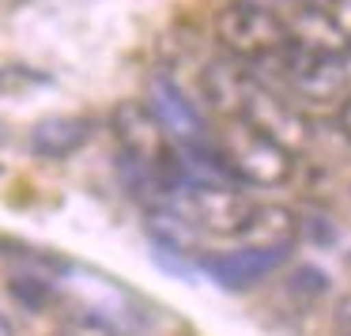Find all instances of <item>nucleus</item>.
I'll list each match as a JSON object with an SVG mask.
<instances>
[{
  "label": "nucleus",
  "instance_id": "f257e3e1",
  "mask_svg": "<svg viewBox=\"0 0 351 336\" xmlns=\"http://www.w3.org/2000/svg\"><path fill=\"white\" fill-rule=\"evenodd\" d=\"M265 69L276 72L283 84V99L295 106H313V110H332L348 99V57L306 49L298 42H287Z\"/></svg>",
  "mask_w": 351,
  "mask_h": 336
},
{
  "label": "nucleus",
  "instance_id": "f03ea898",
  "mask_svg": "<svg viewBox=\"0 0 351 336\" xmlns=\"http://www.w3.org/2000/svg\"><path fill=\"white\" fill-rule=\"evenodd\" d=\"M257 200L234 182H178L162 197V212L178 215L193 235L234 238Z\"/></svg>",
  "mask_w": 351,
  "mask_h": 336
},
{
  "label": "nucleus",
  "instance_id": "7ed1b4c3",
  "mask_svg": "<svg viewBox=\"0 0 351 336\" xmlns=\"http://www.w3.org/2000/svg\"><path fill=\"white\" fill-rule=\"evenodd\" d=\"M215 42L230 61L242 64H268L291 42L287 19H280L272 8L257 0H230L215 12Z\"/></svg>",
  "mask_w": 351,
  "mask_h": 336
},
{
  "label": "nucleus",
  "instance_id": "20e7f679",
  "mask_svg": "<svg viewBox=\"0 0 351 336\" xmlns=\"http://www.w3.org/2000/svg\"><path fill=\"white\" fill-rule=\"evenodd\" d=\"M219 159L227 163L230 178L242 185H261V189H280L295 178V155L280 147L276 140L261 136L245 121H227L219 144Z\"/></svg>",
  "mask_w": 351,
  "mask_h": 336
},
{
  "label": "nucleus",
  "instance_id": "39448f33",
  "mask_svg": "<svg viewBox=\"0 0 351 336\" xmlns=\"http://www.w3.org/2000/svg\"><path fill=\"white\" fill-rule=\"evenodd\" d=\"M110 125H114V136L121 144V155L129 167L159 174L170 185L182 182V174H178V147L170 144V136L155 121L147 102H121L114 110V117H110Z\"/></svg>",
  "mask_w": 351,
  "mask_h": 336
},
{
  "label": "nucleus",
  "instance_id": "423d86ee",
  "mask_svg": "<svg viewBox=\"0 0 351 336\" xmlns=\"http://www.w3.org/2000/svg\"><path fill=\"white\" fill-rule=\"evenodd\" d=\"M234 121H245L250 129H257L261 136H268L280 147H287L291 155H298L306 147V140H310V125L302 121L298 106L287 102L280 91H272L268 84H261V80L250 91V99H245L242 114H238Z\"/></svg>",
  "mask_w": 351,
  "mask_h": 336
},
{
  "label": "nucleus",
  "instance_id": "0eeeda50",
  "mask_svg": "<svg viewBox=\"0 0 351 336\" xmlns=\"http://www.w3.org/2000/svg\"><path fill=\"white\" fill-rule=\"evenodd\" d=\"M147 110L155 114V121L162 125V132L170 136L174 147H204V144H212V136H208L197 106H193V102L178 91L174 80L162 76V72L152 76V84H147Z\"/></svg>",
  "mask_w": 351,
  "mask_h": 336
},
{
  "label": "nucleus",
  "instance_id": "6e6552de",
  "mask_svg": "<svg viewBox=\"0 0 351 336\" xmlns=\"http://www.w3.org/2000/svg\"><path fill=\"white\" fill-rule=\"evenodd\" d=\"M298 215L283 204H253L250 219L242 223L230 242L234 250H268V253H291L298 242Z\"/></svg>",
  "mask_w": 351,
  "mask_h": 336
},
{
  "label": "nucleus",
  "instance_id": "1a4fd4ad",
  "mask_svg": "<svg viewBox=\"0 0 351 336\" xmlns=\"http://www.w3.org/2000/svg\"><path fill=\"white\" fill-rule=\"evenodd\" d=\"M257 80H261V76L250 69V64L230 61V57H219V61H212V64L204 69L200 87H204L208 106H212L215 114L223 117V121H234V117L242 114L250 91L257 87Z\"/></svg>",
  "mask_w": 351,
  "mask_h": 336
},
{
  "label": "nucleus",
  "instance_id": "9d476101",
  "mask_svg": "<svg viewBox=\"0 0 351 336\" xmlns=\"http://www.w3.org/2000/svg\"><path fill=\"white\" fill-rule=\"evenodd\" d=\"M291 253H268V250H234L230 245L227 253H208L200 257V265L223 283V287H250V283H261L268 272L287 261Z\"/></svg>",
  "mask_w": 351,
  "mask_h": 336
},
{
  "label": "nucleus",
  "instance_id": "9b49d317",
  "mask_svg": "<svg viewBox=\"0 0 351 336\" xmlns=\"http://www.w3.org/2000/svg\"><path fill=\"white\" fill-rule=\"evenodd\" d=\"M287 31H291V42H298L306 49H321V53H336V57L351 53V34L336 23L332 12H325L313 0H302V8L295 12Z\"/></svg>",
  "mask_w": 351,
  "mask_h": 336
},
{
  "label": "nucleus",
  "instance_id": "f8f14e48",
  "mask_svg": "<svg viewBox=\"0 0 351 336\" xmlns=\"http://www.w3.org/2000/svg\"><path fill=\"white\" fill-rule=\"evenodd\" d=\"M91 136V121L87 117H46L34 125L31 132V152L42 159H64V155L80 152Z\"/></svg>",
  "mask_w": 351,
  "mask_h": 336
},
{
  "label": "nucleus",
  "instance_id": "ddd939ff",
  "mask_svg": "<svg viewBox=\"0 0 351 336\" xmlns=\"http://www.w3.org/2000/svg\"><path fill=\"white\" fill-rule=\"evenodd\" d=\"M57 336H121V333L102 325V321H95V317H87V313H72V317L57 328Z\"/></svg>",
  "mask_w": 351,
  "mask_h": 336
},
{
  "label": "nucleus",
  "instance_id": "4468645a",
  "mask_svg": "<svg viewBox=\"0 0 351 336\" xmlns=\"http://www.w3.org/2000/svg\"><path fill=\"white\" fill-rule=\"evenodd\" d=\"M332 336H351V295L336 298L332 306Z\"/></svg>",
  "mask_w": 351,
  "mask_h": 336
},
{
  "label": "nucleus",
  "instance_id": "2eb2a0df",
  "mask_svg": "<svg viewBox=\"0 0 351 336\" xmlns=\"http://www.w3.org/2000/svg\"><path fill=\"white\" fill-rule=\"evenodd\" d=\"M336 125H340V132L351 140V95L340 102V106H336Z\"/></svg>",
  "mask_w": 351,
  "mask_h": 336
},
{
  "label": "nucleus",
  "instance_id": "dca6fc26",
  "mask_svg": "<svg viewBox=\"0 0 351 336\" xmlns=\"http://www.w3.org/2000/svg\"><path fill=\"white\" fill-rule=\"evenodd\" d=\"M0 336H12V325H8V317L0 313Z\"/></svg>",
  "mask_w": 351,
  "mask_h": 336
}]
</instances>
